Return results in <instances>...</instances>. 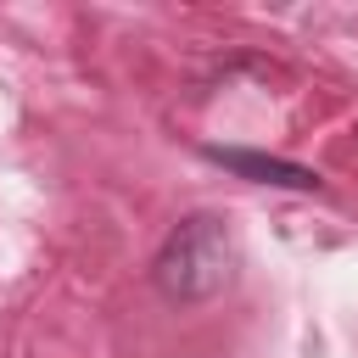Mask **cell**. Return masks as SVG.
<instances>
[{"instance_id":"1","label":"cell","mask_w":358,"mask_h":358,"mask_svg":"<svg viewBox=\"0 0 358 358\" xmlns=\"http://www.w3.org/2000/svg\"><path fill=\"white\" fill-rule=\"evenodd\" d=\"M235 263H241L235 229L218 213H196L157 252V285L173 302H207V296H218L235 280Z\"/></svg>"},{"instance_id":"2","label":"cell","mask_w":358,"mask_h":358,"mask_svg":"<svg viewBox=\"0 0 358 358\" xmlns=\"http://www.w3.org/2000/svg\"><path fill=\"white\" fill-rule=\"evenodd\" d=\"M213 162H224V168H235V173H252L257 185H291V190H313L319 179L308 173V168H296V162H274V157H252V151H207Z\"/></svg>"}]
</instances>
